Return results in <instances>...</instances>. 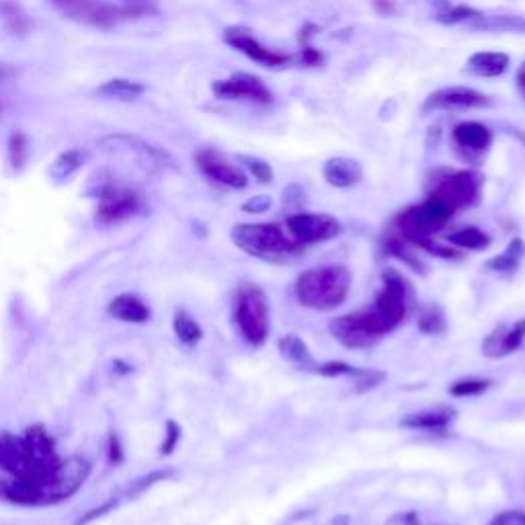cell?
<instances>
[{
    "mask_svg": "<svg viewBox=\"0 0 525 525\" xmlns=\"http://www.w3.org/2000/svg\"><path fill=\"white\" fill-rule=\"evenodd\" d=\"M60 462L56 443L44 425H31L23 435L0 431V501L21 507H44L46 482Z\"/></svg>",
    "mask_w": 525,
    "mask_h": 525,
    "instance_id": "6da1fadb",
    "label": "cell"
},
{
    "mask_svg": "<svg viewBox=\"0 0 525 525\" xmlns=\"http://www.w3.org/2000/svg\"><path fill=\"white\" fill-rule=\"evenodd\" d=\"M351 284L353 275L349 267L339 263L316 265L296 279V298L308 310L331 312L349 298Z\"/></svg>",
    "mask_w": 525,
    "mask_h": 525,
    "instance_id": "7a4b0ae2",
    "label": "cell"
},
{
    "mask_svg": "<svg viewBox=\"0 0 525 525\" xmlns=\"http://www.w3.org/2000/svg\"><path fill=\"white\" fill-rule=\"evenodd\" d=\"M230 238L242 253L265 263H290L304 251L279 224H236Z\"/></svg>",
    "mask_w": 525,
    "mask_h": 525,
    "instance_id": "3957f363",
    "label": "cell"
},
{
    "mask_svg": "<svg viewBox=\"0 0 525 525\" xmlns=\"http://www.w3.org/2000/svg\"><path fill=\"white\" fill-rule=\"evenodd\" d=\"M454 216L456 210L450 204L439 197L427 195V199L421 201V204L402 210L394 218V234L415 247L417 242L425 238H435V234L446 228Z\"/></svg>",
    "mask_w": 525,
    "mask_h": 525,
    "instance_id": "277c9868",
    "label": "cell"
},
{
    "mask_svg": "<svg viewBox=\"0 0 525 525\" xmlns=\"http://www.w3.org/2000/svg\"><path fill=\"white\" fill-rule=\"evenodd\" d=\"M234 320L240 335L253 347H263L271 331V312L267 294L255 286H242L234 302Z\"/></svg>",
    "mask_w": 525,
    "mask_h": 525,
    "instance_id": "5b68a950",
    "label": "cell"
},
{
    "mask_svg": "<svg viewBox=\"0 0 525 525\" xmlns=\"http://www.w3.org/2000/svg\"><path fill=\"white\" fill-rule=\"evenodd\" d=\"M484 189V175L472 169H437L429 181V195L439 197L456 212L474 208Z\"/></svg>",
    "mask_w": 525,
    "mask_h": 525,
    "instance_id": "8992f818",
    "label": "cell"
},
{
    "mask_svg": "<svg viewBox=\"0 0 525 525\" xmlns=\"http://www.w3.org/2000/svg\"><path fill=\"white\" fill-rule=\"evenodd\" d=\"M413 302V290L407 277L400 271L388 267L382 273V290L376 294L372 310L380 318L388 333L396 331L409 316Z\"/></svg>",
    "mask_w": 525,
    "mask_h": 525,
    "instance_id": "52a82bcc",
    "label": "cell"
},
{
    "mask_svg": "<svg viewBox=\"0 0 525 525\" xmlns=\"http://www.w3.org/2000/svg\"><path fill=\"white\" fill-rule=\"evenodd\" d=\"M329 331L347 349H372L388 335L372 308H361L333 318Z\"/></svg>",
    "mask_w": 525,
    "mask_h": 525,
    "instance_id": "ba28073f",
    "label": "cell"
},
{
    "mask_svg": "<svg viewBox=\"0 0 525 525\" xmlns=\"http://www.w3.org/2000/svg\"><path fill=\"white\" fill-rule=\"evenodd\" d=\"M50 5L64 19L95 29H111L130 17L124 7L111 5L107 0H50Z\"/></svg>",
    "mask_w": 525,
    "mask_h": 525,
    "instance_id": "9c48e42d",
    "label": "cell"
},
{
    "mask_svg": "<svg viewBox=\"0 0 525 525\" xmlns=\"http://www.w3.org/2000/svg\"><path fill=\"white\" fill-rule=\"evenodd\" d=\"M91 470H93L91 462L80 456L60 460L46 482L44 507L58 505L74 497L80 489H83V484L89 480Z\"/></svg>",
    "mask_w": 525,
    "mask_h": 525,
    "instance_id": "30bf717a",
    "label": "cell"
},
{
    "mask_svg": "<svg viewBox=\"0 0 525 525\" xmlns=\"http://www.w3.org/2000/svg\"><path fill=\"white\" fill-rule=\"evenodd\" d=\"M97 199L99 206L95 210V220L103 226L134 218L144 208V201L136 191L111 183L101 185V189L97 191Z\"/></svg>",
    "mask_w": 525,
    "mask_h": 525,
    "instance_id": "8fae6325",
    "label": "cell"
},
{
    "mask_svg": "<svg viewBox=\"0 0 525 525\" xmlns=\"http://www.w3.org/2000/svg\"><path fill=\"white\" fill-rule=\"evenodd\" d=\"M341 230H343L341 222L331 214L298 212L288 216L286 220V232L302 247L333 240L341 234Z\"/></svg>",
    "mask_w": 525,
    "mask_h": 525,
    "instance_id": "7c38bea8",
    "label": "cell"
},
{
    "mask_svg": "<svg viewBox=\"0 0 525 525\" xmlns=\"http://www.w3.org/2000/svg\"><path fill=\"white\" fill-rule=\"evenodd\" d=\"M224 44L232 50L245 54L249 60L265 66V68H281L290 64L294 58L290 54L277 52L261 44L259 39L253 35V31L245 25H232L224 31Z\"/></svg>",
    "mask_w": 525,
    "mask_h": 525,
    "instance_id": "4fadbf2b",
    "label": "cell"
},
{
    "mask_svg": "<svg viewBox=\"0 0 525 525\" xmlns=\"http://www.w3.org/2000/svg\"><path fill=\"white\" fill-rule=\"evenodd\" d=\"M212 91L224 101H249L257 105L273 103V93L265 85V80L249 72H234L224 80H216Z\"/></svg>",
    "mask_w": 525,
    "mask_h": 525,
    "instance_id": "5bb4252c",
    "label": "cell"
},
{
    "mask_svg": "<svg viewBox=\"0 0 525 525\" xmlns=\"http://www.w3.org/2000/svg\"><path fill=\"white\" fill-rule=\"evenodd\" d=\"M201 175L208 177L212 183L228 187V189H245L249 185V175L240 165L230 163V160L214 150V148H199L193 156Z\"/></svg>",
    "mask_w": 525,
    "mask_h": 525,
    "instance_id": "9a60e30c",
    "label": "cell"
},
{
    "mask_svg": "<svg viewBox=\"0 0 525 525\" xmlns=\"http://www.w3.org/2000/svg\"><path fill=\"white\" fill-rule=\"evenodd\" d=\"M493 99L489 95H484L476 89L470 87H446L431 93L421 111L423 113H433V111H443V109H482L491 107Z\"/></svg>",
    "mask_w": 525,
    "mask_h": 525,
    "instance_id": "2e32d148",
    "label": "cell"
},
{
    "mask_svg": "<svg viewBox=\"0 0 525 525\" xmlns=\"http://www.w3.org/2000/svg\"><path fill=\"white\" fill-rule=\"evenodd\" d=\"M493 130L480 121H460L452 130V142L466 160H480L493 144Z\"/></svg>",
    "mask_w": 525,
    "mask_h": 525,
    "instance_id": "e0dca14e",
    "label": "cell"
},
{
    "mask_svg": "<svg viewBox=\"0 0 525 525\" xmlns=\"http://www.w3.org/2000/svg\"><path fill=\"white\" fill-rule=\"evenodd\" d=\"M523 341H525V316L513 322V325L495 327L489 333V337H484L482 353L491 359H501L521 349Z\"/></svg>",
    "mask_w": 525,
    "mask_h": 525,
    "instance_id": "ac0fdd59",
    "label": "cell"
},
{
    "mask_svg": "<svg viewBox=\"0 0 525 525\" xmlns=\"http://www.w3.org/2000/svg\"><path fill=\"white\" fill-rule=\"evenodd\" d=\"M101 146L105 150H128V152H134L142 158H146L150 165H158V167H171L173 165V158L171 154L160 148V146H154L138 136H130V134H113V136H107L101 140Z\"/></svg>",
    "mask_w": 525,
    "mask_h": 525,
    "instance_id": "d6986e66",
    "label": "cell"
},
{
    "mask_svg": "<svg viewBox=\"0 0 525 525\" xmlns=\"http://www.w3.org/2000/svg\"><path fill=\"white\" fill-rule=\"evenodd\" d=\"M458 417V411L448 405H437L431 409H423L419 413H411L400 419L402 429L411 431H427V433H446L450 423Z\"/></svg>",
    "mask_w": 525,
    "mask_h": 525,
    "instance_id": "ffe728a7",
    "label": "cell"
},
{
    "mask_svg": "<svg viewBox=\"0 0 525 525\" xmlns=\"http://www.w3.org/2000/svg\"><path fill=\"white\" fill-rule=\"evenodd\" d=\"M322 177L337 189H351L361 183L363 179V167L359 160L349 156H333L329 158L325 167H322Z\"/></svg>",
    "mask_w": 525,
    "mask_h": 525,
    "instance_id": "44dd1931",
    "label": "cell"
},
{
    "mask_svg": "<svg viewBox=\"0 0 525 525\" xmlns=\"http://www.w3.org/2000/svg\"><path fill=\"white\" fill-rule=\"evenodd\" d=\"M468 31L480 33H525V17L511 13H484L478 11L466 25Z\"/></svg>",
    "mask_w": 525,
    "mask_h": 525,
    "instance_id": "7402d4cb",
    "label": "cell"
},
{
    "mask_svg": "<svg viewBox=\"0 0 525 525\" xmlns=\"http://www.w3.org/2000/svg\"><path fill=\"white\" fill-rule=\"evenodd\" d=\"M109 316L121 322H130V325H144L150 320L152 310L138 294H119L107 306Z\"/></svg>",
    "mask_w": 525,
    "mask_h": 525,
    "instance_id": "603a6c76",
    "label": "cell"
},
{
    "mask_svg": "<svg viewBox=\"0 0 525 525\" xmlns=\"http://www.w3.org/2000/svg\"><path fill=\"white\" fill-rule=\"evenodd\" d=\"M277 349L281 353V357L288 359L292 366H296L298 370L302 372H314L318 370V361L314 359L310 347L306 345L304 339H300L298 335L290 333V335H284L279 341H277Z\"/></svg>",
    "mask_w": 525,
    "mask_h": 525,
    "instance_id": "cb8c5ba5",
    "label": "cell"
},
{
    "mask_svg": "<svg viewBox=\"0 0 525 525\" xmlns=\"http://www.w3.org/2000/svg\"><path fill=\"white\" fill-rule=\"evenodd\" d=\"M511 58L503 52H476L466 62V72L482 78H497L509 70Z\"/></svg>",
    "mask_w": 525,
    "mask_h": 525,
    "instance_id": "d4e9b609",
    "label": "cell"
},
{
    "mask_svg": "<svg viewBox=\"0 0 525 525\" xmlns=\"http://www.w3.org/2000/svg\"><path fill=\"white\" fill-rule=\"evenodd\" d=\"M144 93L146 87L142 83H136V80H128V78H111L95 91V95L101 99L124 101V103H132L140 99Z\"/></svg>",
    "mask_w": 525,
    "mask_h": 525,
    "instance_id": "484cf974",
    "label": "cell"
},
{
    "mask_svg": "<svg viewBox=\"0 0 525 525\" xmlns=\"http://www.w3.org/2000/svg\"><path fill=\"white\" fill-rule=\"evenodd\" d=\"M431 17L441 25H460L464 27L478 9H472L468 5H454L452 0H429Z\"/></svg>",
    "mask_w": 525,
    "mask_h": 525,
    "instance_id": "4316f807",
    "label": "cell"
},
{
    "mask_svg": "<svg viewBox=\"0 0 525 525\" xmlns=\"http://www.w3.org/2000/svg\"><path fill=\"white\" fill-rule=\"evenodd\" d=\"M523 257H525V240L515 236V238H511V242L505 247V251L501 255L491 257L484 265H487V269H491L495 273H515L519 269Z\"/></svg>",
    "mask_w": 525,
    "mask_h": 525,
    "instance_id": "83f0119b",
    "label": "cell"
},
{
    "mask_svg": "<svg viewBox=\"0 0 525 525\" xmlns=\"http://www.w3.org/2000/svg\"><path fill=\"white\" fill-rule=\"evenodd\" d=\"M448 242L460 251H487L491 247L493 238L489 232H484L476 226H468V228H460L452 232L448 236Z\"/></svg>",
    "mask_w": 525,
    "mask_h": 525,
    "instance_id": "f1b7e54d",
    "label": "cell"
},
{
    "mask_svg": "<svg viewBox=\"0 0 525 525\" xmlns=\"http://www.w3.org/2000/svg\"><path fill=\"white\" fill-rule=\"evenodd\" d=\"M85 160H87V154H85L83 150H76V148L66 150V152H62V154L54 160L48 173H50V177H52L54 181L62 183V181L70 179L80 167H83Z\"/></svg>",
    "mask_w": 525,
    "mask_h": 525,
    "instance_id": "f546056e",
    "label": "cell"
},
{
    "mask_svg": "<svg viewBox=\"0 0 525 525\" xmlns=\"http://www.w3.org/2000/svg\"><path fill=\"white\" fill-rule=\"evenodd\" d=\"M417 327L423 335H443L448 331V316L439 304H425L419 310Z\"/></svg>",
    "mask_w": 525,
    "mask_h": 525,
    "instance_id": "4dcf8cb0",
    "label": "cell"
},
{
    "mask_svg": "<svg viewBox=\"0 0 525 525\" xmlns=\"http://www.w3.org/2000/svg\"><path fill=\"white\" fill-rule=\"evenodd\" d=\"M173 331H175V337L183 345H189V347L197 345L201 339H204V329H201L199 322L187 310H177L175 312Z\"/></svg>",
    "mask_w": 525,
    "mask_h": 525,
    "instance_id": "1f68e13d",
    "label": "cell"
},
{
    "mask_svg": "<svg viewBox=\"0 0 525 525\" xmlns=\"http://www.w3.org/2000/svg\"><path fill=\"white\" fill-rule=\"evenodd\" d=\"M384 249H386V253H388L390 257L402 261L407 267L415 269L417 273H425V265H423V263L419 261V257L411 251V245H409V242H407V240H402V238L396 236L394 232L388 234Z\"/></svg>",
    "mask_w": 525,
    "mask_h": 525,
    "instance_id": "d6a6232c",
    "label": "cell"
},
{
    "mask_svg": "<svg viewBox=\"0 0 525 525\" xmlns=\"http://www.w3.org/2000/svg\"><path fill=\"white\" fill-rule=\"evenodd\" d=\"M0 19H3L5 27L13 33V35H25L31 27L29 17L23 13V9L11 0H0Z\"/></svg>",
    "mask_w": 525,
    "mask_h": 525,
    "instance_id": "836d02e7",
    "label": "cell"
},
{
    "mask_svg": "<svg viewBox=\"0 0 525 525\" xmlns=\"http://www.w3.org/2000/svg\"><path fill=\"white\" fill-rule=\"evenodd\" d=\"M175 476V470L171 468H160V470H152L144 476H140L138 480H134L128 491H126V497L128 499H138L140 495H144L146 491H150L154 484H160V482H165V480H171Z\"/></svg>",
    "mask_w": 525,
    "mask_h": 525,
    "instance_id": "e575fe53",
    "label": "cell"
},
{
    "mask_svg": "<svg viewBox=\"0 0 525 525\" xmlns=\"http://www.w3.org/2000/svg\"><path fill=\"white\" fill-rule=\"evenodd\" d=\"M491 386H493V380L489 378H462L454 382L448 388V392L454 398H474V396H482L484 392H489Z\"/></svg>",
    "mask_w": 525,
    "mask_h": 525,
    "instance_id": "d590c367",
    "label": "cell"
},
{
    "mask_svg": "<svg viewBox=\"0 0 525 525\" xmlns=\"http://www.w3.org/2000/svg\"><path fill=\"white\" fill-rule=\"evenodd\" d=\"M238 163L245 167L259 183L263 185H269L273 181V169L271 165L267 163L265 158H259V156H249V154H240L238 156Z\"/></svg>",
    "mask_w": 525,
    "mask_h": 525,
    "instance_id": "8d00e7d4",
    "label": "cell"
},
{
    "mask_svg": "<svg viewBox=\"0 0 525 525\" xmlns=\"http://www.w3.org/2000/svg\"><path fill=\"white\" fill-rule=\"evenodd\" d=\"M29 156V144L21 130H13L9 136V160L15 171H23Z\"/></svg>",
    "mask_w": 525,
    "mask_h": 525,
    "instance_id": "74e56055",
    "label": "cell"
},
{
    "mask_svg": "<svg viewBox=\"0 0 525 525\" xmlns=\"http://www.w3.org/2000/svg\"><path fill=\"white\" fill-rule=\"evenodd\" d=\"M351 380H353L355 392L363 394V392L378 388V386L386 380V374L380 372V370H372V368H370V370H368V368H355Z\"/></svg>",
    "mask_w": 525,
    "mask_h": 525,
    "instance_id": "f35d334b",
    "label": "cell"
},
{
    "mask_svg": "<svg viewBox=\"0 0 525 525\" xmlns=\"http://www.w3.org/2000/svg\"><path fill=\"white\" fill-rule=\"evenodd\" d=\"M312 29H314V25H306V27L302 29V33H300V42H302V46H300L298 62H300L302 66H308V68L318 66V64H322V60H325V56H322V52L316 50V48L310 44V37H312L310 31H312Z\"/></svg>",
    "mask_w": 525,
    "mask_h": 525,
    "instance_id": "ab89813d",
    "label": "cell"
},
{
    "mask_svg": "<svg viewBox=\"0 0 525 525\" xmlns=\"http://www.w3.org/2000/svg\"><path fill=\"white\" fill-rule=\"evenodd\" d=\"M355 372V366H351V363H345V361H325V363H318V370L316 374L318 376H325V378H351Z\"/></svg>",
    "mask_w": 525,
    "mask_h": 525,
    "instance_id": "60d3db41",
    "label": "cell"
},
{
    "mask_svg": "<svg viewBox=\"0 0 525 525\" xmlns=\"http://www.w3.org/2000/svg\"><path fill=\"white\" fill-rule=\"evenodd\" d=\"M181 435H183L181 425L175 419H169L165 427V441H163V446H160V456H171L179 446Z\"/></svg>",
    "mask_w": 525,
    "mask_h": 525,
    "instance_id": "b9f144b4",
    "label": "cell"
},
{
    "mask_svg": "<svg viewBox=\"0 0 525 525\" xmlns=\"http://www.w3.org/2000/svg\"><path fill=\"white\" fill-rule=\"evenodd\" d=\"M119 499L117 497H113V499H107V501H103L101 505H97V507H93L91 511H87L83 517H80L74 525H91L93 521H97V519H101V517H105V515H109L111 511H115L117 507H119Z\"/></svg>",
    "mask_w": 525,
    "mask_h": 525,
    "instance_id": "7bdbcfd3",
    "label": "cell"
},
{
    "mask_svg": "<svg viewBox=\"0 0 525 525\" xmlns=\"http://www.w3.org/2000/svg\"><path fill=\"white\" fill-rule=\"evenodd\" d=\"M271 206H273L271 195H255V197L247 199L240 210L245 212V214H255L257 216V214H267L271 210Z\"/></svg>",
    "mask_w": 525,
    "mask_h": 525,
    "instance_id": "ee69618b",
    "label": "cell"
},
{
    "mask_svg": "<svg viewBox=\"0 0 525 525\" xmlns=\"http://www.w3.org/2000/svg\"><path fill=\"white\" fill-rule=\"evenodd\" d=\"M130 17H142L156 11V0H121Z\"/></svg>",
    "mask_w": 525,
    "mask_h": 525,
    "instance_id": "f6af8a7d",
    "label": "cell"
},
{
    "mask_svg": "<svg viewBox=\"0 0 525 525\" xmlns=\"http://www.w3.org/2000/svg\"><path fill=\"white\" fill-rule=\"evenodd\" d=\"M107 458H109V464L113 466H119L121 462H124L126 454H124V448H121V441H119V435L115 431L109 433V439H107Z\"/></svg>",
    "mask_w": 525,
    "mask_h": 525,
    "instance_id": "bcb514c9",
    "label": "cell"
},
{
    "mask_svg": "<svg viewBox=\"0 0 525 525\" xmlns=\"http://www.w3.org/2000/svg\"><path fill=\"white\" fill-rule=\"evenodd\" d=\"M489 525H525V513L517 511V509L503 511V513L495 515Z\"/></svg>",
    "mask_w": 525,
    "mask_h": 525,
    "instance_id": "7dc6e473",
    "label": "cell"
},
{
    "mask_svg": "<svg viewBox=\"0 0 525 525\" xmlns=\"http://www.w3.org/2000/svg\"><path fill=\"white\" fill-rule=\"evenodd\" d=\"M384 525H421V519L417 511H405L392 515Z\"/></svg>",
    "mask_w": 525,
    "mask_h": 525,
    "instance_id": "c3c4849f",
    "label": "cell"
},
{
    "mask_svg": "<svg viewBox=\"0 0 525 525\" xmlns=\"http://www.w3.org/2000/svg\"><path fill=\"white\" fill-rule=\"evenodd\" d=\"M302 201H304L302 187H298V185L286 187V191H284V204L286 206H296V204H302Z\"/></svg>",
    "mask_w": 525,
    "mask_h": 525,
    "instance_id": "681fc988",
    "label": "cell"
},
{
    "mask_svg": "<svg viewBox=\"0 0 525 525\" xmlns=\"http://www.w3.org/2000/svg\"><path fill=\"white\" fill-rule=\"evenodd\" d=\"M374 7L382 15H392L394 13V0H374Z\"/></svg>",
    "mask_w": 525,
    "mask_h": 525,
    "instance_id": "f907efd6",
    "label": "cell"
},
{
    "mask_svg": "<svg viewBox=\"0 0 525 525\" xmlns=\"http://www.w3.org/2000/svg\"><path fill=\"white\" fill-rule=\"evenodd\" d=\"M15 76V68L9 66V64H3L0 62V85L7 83V80H11Z\"/></svg>",
    "mask_w": 525,
    "mask_h": 525,
    "instance_id": "816d5d0a",
    "label": "cell"
},
{
    "mask_svg": "<svg viewBox=\"0 0 525 525\" xmlns=\"http://www.w3.org/2000/svg\"><path fill=\"white\" fill-rule=\"evenodd\" d=\"M515 80H517V87L523 91V95H525V60L521 62V66L517 68V76H515Z\"/></svg>",
    "mask_w": 525,
    "mask_h": 525,
    "instance_id": "f5cc1de1",
    "label": "cell"
},
{
    "mask_svg": "<svg viewBox=\"0 0 525 525\" xmlns=\"http://www.w3.org/2000/svg\"><path fill=\"white\" fill-rule=\"evenodd\" d=\"M333 525H349V517H347V515H339V517L333 521Z\"/></svg>",
    "mask_w": 525,
    "mask_h": 525,
    "instance_id": "db71d44e",
    "label": "cell"
}]
</instances>
